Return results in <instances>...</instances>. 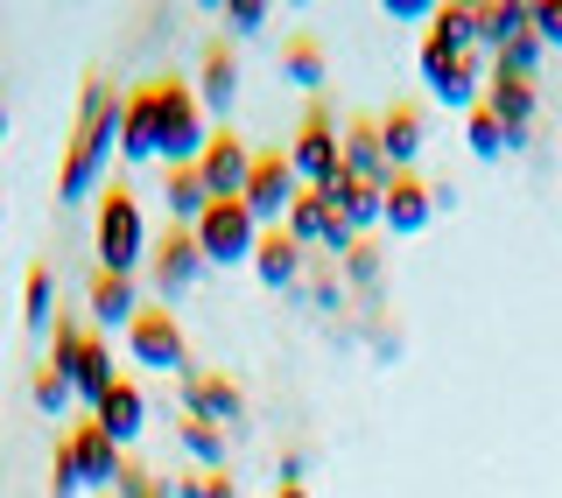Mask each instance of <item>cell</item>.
I'll list each match as a JSON object with an SVG mask.
<instances>
[{
    "label": "cell",
    "instance_id": "obj_39",
    "mask_svg": "<svg viewBox=\"0 0 562 498\" xmlns=\"http://www.w3.org/2000/svg\"><path fill=\"white\" fill-rule=\"evenodd\" d=\"M204 498H239V485L225 471H204Z\"/></svg>",
    "mask_w": 562,
    "mask_h": 498
},
{
    "label": "cell",
    "instance_id": "obj_25",
    "mask_svg": "<svg viewBox=\"0 0 562 498\" xmlns=\"http://www.w3.org/2000/svg\"><path fill=\"white\" fill-rule=\"evenodd\" d=\"M162 204H169V225H198L211 211V190L198 169H162Z\"/></svg>",
    "mask_w": 562,
    "mask_h": 498
},
{
    "label": "cell",
    "instance_id": "obj_38",
    "mask_svg": "<svg viewBox=\"0 0 562 498\" xmlns=\"http://www.w3.org/2000/svg\"><path fill=\"white\" fill-rule=\"evenodd\" d=\"M429 0H386V22H422V29H429Z\"/></svg>",
    "mask_w": 562,
    "mask_h": 498
},
{
    "label": "cell",
    "instance_id": "obj_10",
    "mask_svg": "<svg viewBox=\"0 0 562 498\" xmlns=\"http://www.w3.org/2000/svg\"><path fill=\"white\" fill-rule=\"evenodd\" d=\"M479 99H485V113L506 127V148H527V134H535V113H541L535 78H506V70H492Z\"/></svg>",
    "mask_w": 562,
    "mask_h": 498
},
{
    "label": "cell",
    "instance_id": "obj_17",
    "mask_svg": "<svg viewBox=\"0 0 562 498\" xmlns=\"http://www.w3.org/2000/svg\"><path fill=\"white\" fill-rule=\"evenodd\" d=\"M415 64H422V78H429V92L443 99V105H464V113L479 105V57H443V49L422 43Z\"/></svg>",
    "mask_w": 562,
    "mask_h": 498
},
{
    "label": "cell",
    "instance_id": "obj_32",
    "mask_svg": "<svg viewBox=\"0 0 562 498\" xmlns=\"http://www.w3.org/2000/svg\"><path fill=\"white\" fill-rule=\"evenodd\" d=\"M78 344H85V324H78L70 309H64L57 324H49V359H43V365H57V372H64V365H70V351H78Z\"/></svg>",
    "mask_w": 562,
    "mask_h": 498
},
{
    "label": "cell",
    "instance_id": "obj_8",
    "mask_svg": "<svg viewBox=\"0 0 562 498\" xmlns=\"http://www.w3.org/2000/svg\"><path fill=\"white\" fill-rule=\"evenodd\" d=\"M198 274H204V253H198V233H190V225L155 233V246H148V281H155V295H162V309H169V302H183Z\"/></svg>",
    "mask_w": 562,
    "mask_h": 498
},
{
    "label": "cell",
    "instance_id": "obj_9",
    "mask_svg": "<svg viewBox=\"0 0 562 498\" xmlns=\"http://www.w3.org/2000/svg\"><path fill=\"white\" fill-rule=\"evenodd\" d=\"M295 169H289V148H268V155H254V176H246V190H239V204L260 218V233H274L281 218H289V204H295Z\"/></svg>",
    "mask_w": 562,
    "mask_h": 498
},
{
    "label": "cell",
    "instance_id": "obj_2",
    "mask_svg": "<svg viewBox=\"0 0 562 498\" xmlns=\"http://www.w3.org/2000/svg\"><path fill=\"white\" fill-rule=\"evenodd\" d=\"M92 246H99V274L134 281L140 267H148L155 233H148V218H140V197H134V190H105V197H99V233H92Z\"/></svg>",
    "mask_w": 562,
    "mask_h": 498
},
{
    "label": "cell",
    "instance_id": "obj_26",
    "mask_svg": "<svg viewBox=\"0 0 562 498\" xmlns=\"http://www.w3.org/2000/svg\"><path fill=\"white\" fill-rule=\"evenodd\" d=\"M380 197H386L380 183H351V176H338V183H330V211L351 225V239H359L366 225H380Z\"/></svg>",
    "mask_w": 562,
    "mask_h": 498
},
{
    "label": "cell",
    "instance_id": "obj_20",
    "mask_svg": "<svg viewBox=\"0 0 562 498\" xmlns=\"http://www.w3.org/2000/svg\"><path fill=\"white\" fill-rule=\"evenodd\" d=\"M471 22H479V49H492V57L535 29V22H527V0H479V8H471Z\"/></svg>",
    "mask_w": 562,
    "mask_h": 498
},
{
    "label": "cell",
    "instance_id": "obj_33",
    "mask_svg": "<svg viewBox=\"0 0 562 498\" xmlns=\"http://www.w3.org/2000/svg\"><path fill=\"white\" fill-rule=\"evenodd\" d=\"M113 498H162V477H155L148 464H120V485H113Z\"/></svg>",
    "mask_w": 562,
    "mask_h": 498
},
{
    "label": "cell",
    "instance_id": "obj_31",
    "mask_svg": "<svg viewBox=\"0 0 562 498\" xmlns=\"http://www.w3.org/2000/svg\"><path fill=\"white\" fill-rule=\"evenodd\" d=\"M29 400L35 407H43V415H70V380H64V372H35V380H29Z\"/></svg>",
    "mask_w": 562,
    "mask_h": 498
},
{
    "label": "cell",
    "instance_id": "obj_30",
    "mask_svg": "<svg viewBox=\"0 0 562 498\" xmlns=\"http://www.w3.org/2000/svg\"><path fill=\"white\" fill-rule=\"evenodd\" d=\"M464 140H471V155H479V162H499V155H506V127L485 113V99L464 113Z\"/></svg>",
    "mask_w": 562,
    "mask_h": 498
},
{
    "label": "cell",
    "instance_id": "obj_3",
    "mask_svg": "<svg viewBox=\"0 0 562 498\" xmlns=\"http://www.w3.org/2000/svg\"><path fill=\"white\" fill-rule=\"evenodd\" d=\"M155 92H162V140H155V162H162V169H198V155L211 140V113H204L198 84L155 78Z\"/></svg>",
    "mask_w": 562,
    "mask_h": 498
},
{
    "label": "cell",
    "instance_id": "obj_36",
    "mask_svg": "<svg viewBox=\"0 0 562 498\" xmlns=\"http://www.w3.org/2000/svg\"><path fill=\"white\" fill-rule=\"evenodd\" d=\"M78 471H70V456H64V442H57V456H49V498H78Z\"/></svg>",
    "mask_w": 562,
    "mask_h": 498
},
{
    "label": "cell",
    "instance_id": "obj_19",
    "mask_svg": "<svg viewBox=\"0 0 562 498\" xmlns=\"http://www.w3.org/2000/svg\"><path fill=\"white\" fill-rule=\"evenodd\" d=\"M345 176L351 183H380L386 190V148H380V120H351L345 127Z\"/></svg>",
    "mask_w": 562,
    "mask_h": 498
},
{
    "label": "cell",
    "instance_id": "obj_14",
    "mask_svg": "<svg viewBox=\"0 0 562 498\" xmlns=\"http://www.w3.org/2000/svg\"><path fill=\"white\" fill-rule=\"evenodd\" d=\"M429 218H436V190L422 183L415 169H408V176H386V197H380V225H386V233L415 239Z\"/></svg>",
    "mask_w": 562,
    "mask_h": 498
},
{
    "label": "cell",
    "instance_id": "obj_34",
    "mask_svg": "<svg viewBox=\"0 0 562 498\" xmlns=\"http://www.w3.org/2000/svg\"><path fill=\"white\" fill-rule=\"evenodd\" d=\"M527 22H535L541 49H562V0H527Z\"/></svg>",
    "mask_w": 562,
    "mask_h": 498
},
{
    "label": "cell",
    "instance_id": "obj_4",
    "mask_svg": "<svg viewBox=\"0 0 562 498\" xmlns=\"http://www.w3.org/2000/svg\"><path fill=\"white\" fill-rule=\"evenodd\" d=\"M289 169H295V183H303V190H330L345 176V127L330 120L324 99H310L303 127H295V140H289Z\"/></svg>",
    "mask_w": 562,
    "mask_h": 498
},
{
    "label": "cell",
    "instance_id": "obj_40",
    "mask_svg": "<svg viewBox=\"0 0 562 498\" xmlns=\"http://www.w3.org/2000/svg\"><path fill=\"white\" fill-rule=\"evenodd\" d=\"M274 498H310V485H303V477H281V485H274Z\"/></svg>",
    "mask_w": 562,
    "mask_h": 498
},
{
    "label": "cell",
    "instance_id": "obj_16",
    "mask_svg": "<svg viewBox=\"0 0 562 498\" xmlns=\"http://www.w3.org/2000/svg\"><path fill=\"white\" fill-rule=\"evenodd\" d=\"M183 415H204V421H239L246 415V394L233 372H183Z\"/></svg>",
    "mask_w": 562,
    "mask_h": 498
},
{
    "label": "cell",
    "instance_id": "obj_27",
    "mask_svg": "<svg viewBox=\"0 0 562 498\" xmlns=\"http://www.w3.org/2000/svg\"><path fill=\"white\" fill-rule=\"evenodd\" d=\"M281 70H289L310 99H324V43H316V35H289V43H281Z\"/></svg>",
    "mask_w": 562,
    "mask_h": 498
},
{
    "label": "cell",
    "instance_id": "obj_35",
    "mask_svg": "<svg viewBox=\"0 0 562 498\" xmlns=\"http://www.w3.org/2000/svg\"><path fill=\"white\" fill-rule=\"evenodd\" d=\"M225 29H233V35H260V29H268V0H225Z\"/></svg>",
    "mask_w": 562,
    "mask_h": 498
},
{
    "label": "cell",
    "instance_id": "obj_29",
    "mask_svg": "<svg viewBox=\"0 0 562 498\" xmlns=\"http://www.w3.org/2000/svg\"><path fill=\"white\" fill-rule=\"evenodd\" d=\"M176 435H183V450L198 456L204 471H218V464H225V429H218V421H204V415H183V429H176Z\"/></svg>",
    "mask_w": 562,
    "mask_h": 498
},
{
    "label": "cell",
    "instance_id": "obj_21",
    "mask_svg": "<svg viewBox=\"0 0 562 498\" xmlns=\"http://www.w3.org/2000/svg\"><path fill=\"white\" fill-rule=\"evenodd\" d=\"M85 309H92L99 330H127L134 316H140V295H134V281H120V274H92V295H85Z\"/></svg>",
    "mask_w": 562,
    "mask_h": 498
},
{
    "label": "cell",
    "instance_id": "obj_41",
    "mask_svg": "<svg viewBox=\"0 0 562 498\" xmlns=\"http://www.w3.org/2000/svg\"><path fill=\"white\" fill-rule=\"evenodd\" d=\"M0 148H8V105H0Z\"/></svg>",
    "mask_w": 562,
    "mask_h": 498
},
{
    "label": "cell",
    "instance_id": "obj_28",
    "mask_svg": "<svg viewBox=\"0 0 562 498\" xmlns=\"http://www.w3.org/2000/svg\"><path fill=\"white\" fill-rule=\"evenodd\" d=\"M22 324L43 330V337H49V324H57V274H49V267H29V281H22Z\"/></svg>",
    "mask_w": 562,
    "mask_h": 498
},
{
    "label": "cell",
    "instance_id": "obj_24",
    "mask_svg": "<svg viewBox=\"0 0 562 498\" xmlns=\"http://www.w3.org/2000/svg\"><path fill=\"white\" fill-rule=\"evenodd\" d=\"M254 274L268 281V288H295V274H303V246H295L289 233H260V246H254Z\"/></svg>",
    "mask_w": 562,
    "mask_h": 498
},
{
    "label": "cell",
    "instance_id": "obj_22",
    "mask_svg": "<svg viewBox=\"0 0 562 498\" xmlns=\"http://www.w3.org/2000/svg\"><path fill=\"white\" fill-rule=\"evenodd\" d=\"M198 99H204V113H225V105L239 99V57H233V43H211V49H204Z\"/></svg>",
    "mask_w": 562,
    "mask_h": 498
},
{
    "label": "cell",
    "instance_id": "obj_15",
    "mask_svg": "<svg viewBox=\"0 0 562 498\" xmlns=\"http://www.w3.org/2000/svg\"><path fill=\"white\" fill-rule=\"evenodd\" d=\"M92 421L120 442V450H134L140 429H148V394H140V380H127V372H120V380L105 386V400L92 407Z\"/></svg>",
    "mask_w": 562,
    "mask_h": 498
},
{
    "label": "cell",
    "instance_id": "obj_5",
    "mask_svg": "<svg viewBox=\"0 0 562 498\" xmlns=\"http://www.w3.org/2000/svg\"><path fill=\"white\" fill-rule=\"evenodd\" d=\"M198 253H204V267H254V246H260V218L246 211L239 197H211V211L198 225Z\"/></svg>",
    "mask_w": 562,
    "mask_h": 498
},
{
    "label": "cell",
    "instance_id": "obj_12",
    "mask_svg": "<svg viewBox=\"0 0 562 498\" xmlns=\"http://www.w3.org/2000/svg\"><path fill=\"white\" fill-rule=\"evenodd\" d=\"M64 380H70V400H85V415L105 400V386L120 380V359H113V344H105V330H85V344L70 351V365H64Z\"/></svg>",
    "mask_w": 562,
    "mask_h": 498
},
{
    "label": "cell",
    "instance_id": "obj_18",
    "mask_svg": "<svg viewBox=\"0 0 562 498\" xmlns=\"http://www.w3.org/2000/svg\"><path fill=\"white\" fill-rule=\"evenodd\" d=\"M422 140H429V120H422V105L401 99V105H386V113H380V148H386V169H394V176L415 169Z\"/></svg>",
    "mask_w": 562,
    "mask_h": 498
},
{
    "label": "cell",
    "instance_id": "obj_13",
    "mask_svg": "<svg viewBox=\"0 0 562 498\" xmlns=\"http://www.w3.org/2000/svg\"><path fill=\"white\" fill-rule=\"evenodd\" d=\"M155 140H162V92H155V78H148L120 99V155H127V162H155Z\"/></svg>",
    "mask_w": 562,
    "mask_h": 498
},
{
    "label": "cell",
    "instance_id": "obj_7",
    "mask_svg": "<svg viewBox=\"0 0 562 498\" xmlns=\"http://www.w3.org/2000/svg\"><path fill=\"white\" fill-rule=\"evenodd\" d=\"M57 442H64V456H70V471H78L85 491H113V485H120V464H127V450H120V442L105 435L92 415H78Z\"/></svg>",
    "mask_w": 562,
    "mask_h": 498
},
{
    "label": "cell",
    "instance_id": "obj_23",
    "mask_svg": "<svg viewBox=\"0 0 562 498\" xmlns=\"http://www.w3.org/2000/svg\"><path fill=\"white\" fill-rule=\"evenodd\" d=\"M422 43L443 49V57H479V22H471V8L443 0V8L429 14V35H422Z\"/></svg>",
    "mask_w": 562,
    "mask_h": 498
},
{
    "label": "cell",
    "instance_id": "obj_37",
    "mask_svg": "<svg viewBox=\"0 0 562 498\" xmlns=\"http://www.w3.org/2000/svg\"><path fill=\"white\" fill-rule=\"evenodd\" d=\"M345 274H351V281H359V288H366V281L380 274V253H373V246L359 239V246H351V253H345Z\"/></svg>",
    "mask_w": 562,
    "mask_h": 498
},
{
    "label": "cell",
    "instance_id": "obj_6",
    "mask_svg": "<svg viewBox=\"0 0 562 498\" xmlns=\"http://www.w3.org/2000/svg\"><path fill=\"white\" fill-rule=\"evenodd\" d=\"M127 359L140 365V372H176V380H183V316L176 309H162V302H155V309H140L134 324H127Z\"/></svg>",
    "mask_w": 562,
    "mask_h": 498
},
{
    "label": "cell",
    "instance_id": "obj_1",
    "mask_svg": "<svg viewBox=\"0 0 562 498\" xmlns=\"http://www.w3.org/2000/svg\"><path fill=\"white\" fill-rule=\"evenodd\" d=\"M120 99L127 92H113L105 78H85L78 120H70V148H64V169H57V197L64 204L99 197L105 169H113V155H120Z\"/></svg>",
    "mask_w": 562,
    "mask_h": 498
},
{
    "label": "cell",
    "instance_id": "obj_11",
    "mask_svg": "<svg viewBox=\"0 0 562 498\" xmlns=\"http://www.w3.org/2000/svg\"><path fill=\"white\" fill-rule=\"evenodd\" d=\"M198 176H204L211 197H239L246 176H254V148L239 140V127H211L204 155H198Z\"/></svg>",
    "mask_w": 562,
    "mask_h": 498
}]
</instances>
